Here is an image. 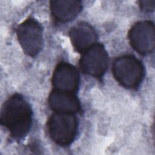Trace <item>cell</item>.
<instances>
[{"instance_id": "1", "label": "cell", "mask_w": 155, "mask_h": 155, "mask_svg": "<svg viewBox=\"0 0 155 155\" xmlns=\"http://www.w3.org/2000/svg\"><path fill=\"white\" fill-rule=\"evenodd\" d=\"M33 112L29 104L19 94L10 96L3 104L0 122L15 139H21L28 133L32 124Z\"/></svg>"}, {"instance_id": "2", "label": "cell", "mask_w": 155, "mask_h": 155, "mask_svg": "<svg viewBox=\"0 0 155 155\" xmlns=\"http://www.w3.org/2000/svg\"><path fill=\"white\" fill-rule=\"evenodd\" d=\"M111 70L117 82L128 88L137 87L143 81L145 74L143 64L132 55L117 58L112 64Z\"/></svg>"}, {"instance_id": "3", "label": "cell", "mask_w": 155, "mask_h": 155, "mask_svg": "<svg viewBox=\"0 0 155 155\" xmlns=\"http://www.w3.org/2000/svg\"><path fill=\"white\" fill-rule=\"evenodd\" d=\"M78 121L74 114L55 112L48 118L47 130L51 140L57 145L66 147L74 140Z\"/></svg>"}, {"instance_id": "4", "label": "cell", "mask_w": 155, "mask_h": 155, "mask_svg": "<svg viewBox=\"0 0 155 155\" xmlns=\"http://www.w3.org/2000/svg\"><path fill=\"white\" fill-rule=\"evenodd\" d=\"M19 43L24 52L31 56H36L43 45V29L34 18H29L22 22L16 29Z\"/></svg>"}, {"instance_id": "5", "label": "cell", "mask_w": 155, "mask_h": 155, "mask_svg": "<svg viewBox=\"0 0 155 155\" xmlns=\"http://www.w3.org/2000/svg\"><path fill=\"white\" fill-rule=\"evenodd\" d=\"M128 38L132 48L142 55L151 53L155 45L154 23L151 21L136 22L128 31Z\"/></svg>"}, {"instance_id": "6", "label": "cell", "mask_w": 155, "mask_h": 155, "mask_svg": "<svg viewBox=\"0 0 155 155\" xmlns=\"http://www.w3.org/2000/svg\"><path fill=\"white\" fill-rule=\"evenodd\" d=\"M108 62V58L105 47L96 43L82 53L79 65L84 74L94 78H101L107 68Z\"/></svg>"}, {"instance_id": "7", "label": "cell", "mask_w": 155, "mask_h": 155, "mask_svg": "<svg viewBox=\"0 0 155 155\" xmlns=\"http://www.w3.org/2000/svg\"><path fill=\"white\" fill-rule=\"evenodd\" d=\"M51 82L54 89L74 93L79 84L78 70L70 63L61 62L54 70Z\"/></svg>"}, {"instance_id": "8", "label": "cell", "mask_w": 155, "mask_h": 155, "mask_svg": "<svg viewBox=\"0 0 155 155\" xmlns=\"http://www.w3.org/2000/svg\"><path fill=\"white\" fill-rule=\"evenodd\" d=\"M69 36L73 47L81 53L96 44L97 39L94 29L84 22L73 26L69 31Z\"/></svg>"}, {"instance_id": "9", "label": "cell", "mask_w": 155, "mask_h": 155, "mask_svg": "<svg viewBox=\"0 0 155 155\" xmlns=\"http://www.w3.org/2000/svg\"><path fill=\"white\" fill-rule=\"evenodd\" d=\"M50 108L56 113L74 114L80 109V102L74 93L54 89L48 101Z\"/></svg>"}, {"instance_id": "10", "label": "cell", "mask_w": 155, "mask_h": 155, "mask_svg": "<svg viewBox=\"0 0 155 155\" xmlns=\"http://www.w3.org/2000/svg\"><path fill=\"white\" fill-rule=\"evenodd\" d=\"M82 9L79 1L57 0L50 2V10L53 19L62 23L71 21L80 13Z\"/></svg>"}, {"instance_id": "11", "label": "cell", "mask_w": 155, "mask_h": 155, "mask_svg": "<svg viewBox=\"0 0 155 155\" xmlns=\"http://www.w3.org/2000/svg\"><path fill=\"white\" fill-rule=\"evenodd\" d=\"M155 1H139L140 8L144 12H150L154 9Z\"/></svg>"}]
</instances>
